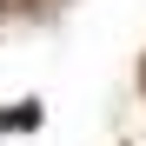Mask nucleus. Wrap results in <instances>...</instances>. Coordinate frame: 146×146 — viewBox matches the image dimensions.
<instances>
[{
  "mask_svg": "<svg viewBox=\"0 0 146 146\" xmlns=\"http://www.w3.org/2000/svg\"><path fill=\"white\" fill-rule=\"evenodd\" d=\"M40 126H46V106H40V100L0 106V133H40Z\"/></svg>",
  "mask_w": 146,
  "mask_h": 146,
  "instance_id": "1",
  "label": "nucleus"
}]
</instances>
